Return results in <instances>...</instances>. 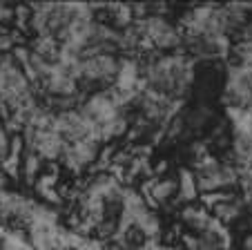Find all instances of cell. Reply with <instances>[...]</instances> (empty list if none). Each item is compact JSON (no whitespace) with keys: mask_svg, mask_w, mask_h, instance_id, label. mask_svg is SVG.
<instances>
[{"mask_svg":"<svg viewBox=\"0 0 252 250\" xmlns=\"http://www.w3.org/2000/svg\"><path fill=\"white\" fill-rule=\"evenodd\" d=\"M94 128L96 125L83 116L81 109L56 114V121H54V132L61 134L67 143H78V141H83V139H87L94 132Z\"/></svg>","mask_w":252,"mask_h":250,"instance_id":"1","label":"cell"},{"mask_svg":"<svg viewBox=\"0 0 252 250\" xmlns=\"http://www.w3.org/2000/svg\"><path fill=\"white\" fill-rule=\"evenodd\" d=\"M179 219H181V223H188L190 228L203 232L205 228H208L212 214H210V210H205L201 203L194 201V203H183V208L179 210Z\"/></svg>","mask_w":252,"mask_h":250,"instance_id":"2","label":"cell"},{"mask_svg":"<svg viewBox=\"0 0 252 250\" xmlns=\"http://www.w3.org/2000/svg\"><path fill=\"white\" fill-rule=\"evenodd\" d=\"M174 197H179V181L174 177H157V183L152 188V194L148 199H152L154 203H167Z\"/></svg>","mask_w":252,"mask_h":250,"instance_id":"3","label":"cell"},{"mask_svg":"<svg viewBox=\"0 0 252 250\" xmlns=\"http://www.w3.org/2000/svg\"><path fill=\"white\" fill-rule=\"evenodd\" d=\"M243 206H246V201L241 199V194H239L234 201H228V203H221V206H217L212 210V217L219 219L223 226H230V223H237L239 219H241V213H243Z\"/></svg>","mask_w":252,"mask_h":250,"instance_id":"4","label":"cell"},{"mask_svg":"<svg viewBox=\"0 0 252 250\" xmlns=\"http://www.w3.org/2000/svg\"><path fill=\"white\" fill-rule=\"evenodd\" d=\"M43 156H38L36 152L27 150L23 154V163H20V177L25 179V183L27 185H33L36 183V179H38L40 175H43Z\"/></svg>","mask_w":252,"mask_h":250,"instance_id":"5","label":"cell"},{"mask_svg":"<svg viewBox=\"0 0 252 250\" xmlns=\"http://www.w3.org/2000/svg\"><path fill=\"white\" fill-rule=\"evenodd\" d=\"M201 197L199 185H196V175L192 170H181L179 175V199L183 203H194Z\"/></svg>","mask_w":252,"mask_h":250,"instance_id":"6","label":"cell"},{"mask_svg":"<svg viewBox=\"0 0 252 250\" xmlns=\"http://www.w3.org/2000/svg\"><path fill=\"white\" fill-rule=\"evenodd\" d=\"M136 228L148 237V239H157L161 241V219L154 210H145L136 217Z\"/></svg>","mask_w":252,"mask_h":250,"instance_id":"7","label":"cell"},{"mask_svg":"<svg viewBox=\"0 0 252 250\" xmlns=\"http://www.w3.org/2000/svg\"><path fill=\"white\" fill-rule=\"evenodd\" d=\"M239 194L234 192V190H217V192H205L201 194V206L205 208V210H214L217 206H221V203H228V201H234Z\"/></svg>","mask_w":252,"mask_h":250,"instance_id":"8","label":"cell"},{"mask_svg":"<svg viewBox=\"0 0 252 250\" xmlns=\"http://www.w3.org/2000/svg\"><path fill=\"white\" fill-rule=\"evenodd\" d=\"M129 130V123L127 118L121 114V116H116L114 121H110L107 125H100V132H103V141H112V139H119L123 137V134H127Z\"/></svg>","mask_w":252,"mask_h":250,"instance_id":"9","label":"cell"},{"mask_svg":"<svg viewBox=\"0 0 252 250\" xmlns=\"http://www.w3.org/2000/svg\"><path fill=\"white\" fill-rule=\"evenodd\" d=\"M9 147H11V134L0 123V161H5L9 156Z\"/></svg>","mask_w":252,"mask_h":250,"instance_id":"10","label":"cell"},{"mask_svg":"<svg viewBox=\"0 0 252 250\" xmlns=\"http://www.w3.org/2000/svg\"><path fill=\"white\" fill-rule=\"evenodd\" d=\"M138 250H165V246H163L161 241H157V239H148Z\"/></svg>","mask_w":252,"mask_h":250,"instance_id":"11","label":"cell"},{"mask_svg":"<svg viewBox=\"0 0 252 250\" xmlns=\"http://www.w3.org/2000/svg\"><path fill=\"white\" fill-rule=\"evenodd\" d=\"M167 165H170V161H167V159H161V161L157 163V170H154V175H158V177L165 175V172H167Z\"/></svg>","mask_w":252,"mask_h":250,"instance_id":"12","label":"cell"},{"mask_svg":"<svg viewBox=\"0 0 252 250\" xmlns=\"http://www.w3.org/2000/svg\"><path fill=\"white\" fill-rule=\"evenodd\" d=\"M243 250H252V230L243 237Z\"/></svg>","mask_w":252,"mask_h":250,"instance_id":"13","label":"cell"}]
</instances>
